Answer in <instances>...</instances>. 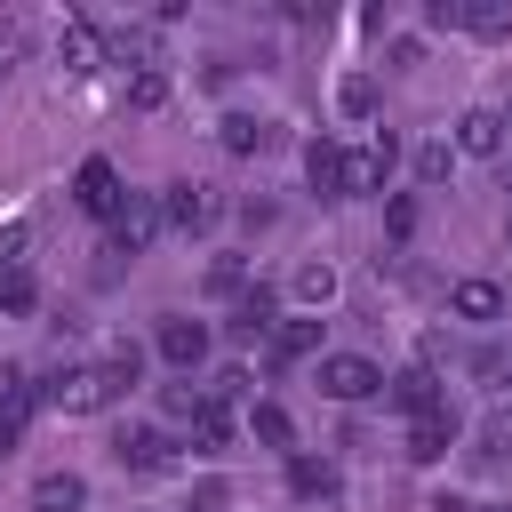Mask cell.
<instances>
[{"label": "cell", "mask_w": 512, "mask_h": 512, "mask_svg": "<svg viewBox=\"0 0 512 512\" xmlns=\"http://www.w3.org/2000/svg\"><path fill=\"white\" fill-rule=\"evenodd\" d=\"M336 112H344V120H376V80H368V72H344V80H336Z\"/></svg>", "instance_id": "obj_20"}, {"label": "cell", "mask_w": 512, "mask_h": 512, "mask_svg": "<svg viewBox=\"0 0 512 512\" xmlns=\"http://www.w3.org/2000/svg\"><path fill=\"white\" fill-rule=\"evenodd\" d=\"M256 336H272V288H248L232 312V344H256Z\"/></svg>", "instance_id": "obj_17"}, {"label": "cell", "mask_w": 512, "mask_h": 512, "mask_svg": "<svg viewBox=\"0 0 512 512\" xmlns=\"http://www.w3.org/2000/svg\"><path fill=\"white\" fill-rule=\"evenodd\" d=\"M288 496L296 504H336V472L312 464V456H288Z\"/></svg>", "instance_id": "obj_14"}, {"label": "cell", "mask_w": 512, "mask_h": 512, "mask_svg": "<svg viewBox=\"0 0 512 512\" xmlns=\"http://www.w3.org/2000/svg\"><path fill=\"white\" fill-rule=\"evenodd\" d=\"M304 352H320V320H280V328H272V368H288V360H304Z\"/></svg>", "instance_id": "obj_18"}, {"label": "cell", "mask_w": 512, "mask_h": 512, "mask_svg": "<svg viewBox=\"0 0 512 512\" xmlns=\"http://www.w3.org/2000/svg\"><path fill=\"white\" fill-rule=\"evenodd\" d=\"M504 240H512V216H504Z\"/></svg>", "instance_id": "obj_32"}, {"label": "cell", "mask_w": 512, "mask_h": 512, "mask_svg": "<svg viewBox=\"0 0 512 512\" xmlns=\"http://www.w3.org/2000/svg\"><path fill=\"white\" fill-rule=\"evenodd\" d=\"M384 232L408 240V232H416V200H392V208H384Z\"/></svg>", "instance_id": "obj_30"}, {"label": "cell", "mask_w": 512, "mask_h": 512, "mask_svg": "<svg viewBox=\"0 0 512 512\" xmlns=\"http://www.w3.org/2000/svg\"><path fill=\"white\" fill-rule=\"evenodd\" d=\"M304 176H312V192H336V176H344V144L312 136V144H304Z\"/></svg>", "instance_id": "obj_19"}, {"label": "cell", "mask_w": 512, "mask_h": 512, "mask_svg": "<svg viewBox=\"0 0 512 512\" xmlns=\"http://www.w3.org/2000/svg\"><path fill=\"white\" fill-rule=\"evenodd\" d=\"M200 400H208V392H192V384H168V392H160V408H168V416H184V424L200 416Z\"/></svg>", "instance_id": "obj_29"}, {"label": "cell", "mask_w": 512, "mask_h": 512, "mask_svg": "<svg viewBox=\"0 0 512 512\" xmlns=\"http://www.w3.org/2000/svg\"><path fill=\"white\" fill-rule=\"evenodd\" d=\"M456 32H472V40H504V32H512V8H504V0H456Z\"/></svg>", "instance_id": "obj_13"}, {"label": "cell", "mask_w": 512, "mask_h": 512, "mask_svg": "<svg viewBox=\"0 0 512 512\" xmlns=\"http://www.w3.org/2000/svg\"><path fill=\"white\" fill-rule=\"evenodd\" d=\"M320 392H328V400H344V408H360V400H376V392H384V368H376V360H360V352H328V360H320Z\"/></svg>", "instance_id": "obj_2"}, {"label": "cell", "mask_w": 512, "mask_h": 512, "mask_svg": "<svg viewBox=\"0 0 512 512\" xmlns=\"http://www.w3.org/2000/svg\"><path fill=\"white\" fill-rule=\"evenodd\" d=\"M384 400L416 424V416H440V376L432 368H400V376H384Z\"/></svg>", "instance_id": "obj_8"}, {"label": "cell", "mask_w": 512, "mask_h": 512, "mask_svg": "<svg viewBox=\"0 0 512 512\" xmlns=\"http://www.w3.org/2000/svg\"><path fill=\"white\" fill-rule=\"evenodd\" d=\"M112 456H120L128 472H168V464H176V440H168V432H120Z\"/></svg>", "instance_id": "obj_9"}, {"label": "cell", "mask_w": 512, "mask_h": 512, "mask_svg": "<svg viewBox=\"0 0 512 512\" xmlns=\"http://www.w3.org/2000/svg\"><path fill=\"white\" fill-rule=\"evenodd\" d=\"M32 296H40L32 272L24 264H0V312H32Z\"/></svg>", "instance_id": "obj_25"}, {"label": "cell", "mask_w": 512, "mask_h": 512, "mask_svg": "<svg viewBox=\"0 0 512 512\" xmlns=\"http://www.w3.org/2000/svg\"><path fill=\"white\" fill-rule=\"evenodd\" d=\"M96 56H104L96 24H80V16H72V24H64V64H72V72H96Z\"/></svg>", "instance_id": "obj_21"}, {"label": "cell", "mask_w": 512, "mask_h": 512, "mask_svg": "<svg viewBox=\"0 0 512 512\" xmlns=\"http://www.w3.org/2000/svg\"><path fill=\"white\" fill-rule=\"evenodd\" d=\"M128 104H136V112H160V104H168V72H160V64H136V72H128Z\"/></svg>", "instance_id": "obj_22"}, {"label": "cell", "mask_w": 512, "mask_h": 512, "mask_svg": "<svg viewBox=\"0 0 512 512\" xmlns=\"http://www.w3.org/2000/svg\"><path fill=\"white\" fill-rule=\"evenodd\" d=\"M72 200H80L88 216H104V224H112V216H120V200H128V192H120V168H112V160H80Z\"/></svg>", "instance_id": "obj_5"}, {"label": "cell", "mask_w": 512, "mask_h": 512, "mask_svg": "<svg viewBox=\"0 0 512 512\" xmlns=\"http://www.w3.org/2000/svg\"><path fill=\"white\" fill-rule=\"evenodd\" d=\"M496 120H504V136H512V104H504V112H496Z\"/></svg>", "instance_id": "obj_31"}, {"label": "cell", "mask_w": 512, "mask_h": 512, "mask_svg": "<svg viewBox=\"0 0 512 512\" xmlns=\"http://www.w3.org/2000/svg\"><path fill=\"white\" fill-rule=\"evenodd\" d=\"M448 448H456V416H448V408H440V416H416V424H408V456H416V464H440Z\"/></svg>", "instance_id": "obj_11"}, {"label": "cell", "mask_w": 512, "mask_h": 512, "mask_svg": "<svg viewBox=\"0 0 512 512\" xmlns=\"http://www.w3.org/2000/svg\"><path fill=\"white\" fill-rule=\"evenodd\" d=\"M152 232H160V192H128L120 216H112V248L136 256V248H152Z\"/></svg>", "instance_id": "obj_6"}, {"label": "cell", "mask_w": 512, "mask_h": 512, "mask_svg": "<svg viewBox=\"0 0 512 512\" xmlns=\"http://www.w3.org/2000/svg\"><path fill=\"white\" fill-rule=\"evenodd\" d=\"M448 304H456V320H496V312H504V288H496V280H456Z\"/></svg>", "instance_id": "obj_16"}, {"label": "cell", "mask_w": 512, "mask_h": 512, "mask_svg": "<svg viewBox=\"0 0 512 512\" xmlns=\"http://www.w3.org/2000/svg\"><path fill=\"white\" fill-rule=\"evenodd\" d=\"M456 152H472V160H496V152H504V120H496L488 104H472V112L456 120Z\"/></svg>", "instance_id": "obj_10"}, {"label": "cell", "mask_w": 512, "mask_h": 512, "mask_svg": "<svg viewBox=\"0 0 512 512\" xmlns=\"http://www.w3.org/2000/svg\"><path fill=\"white\" fill-rule=\"evenodd\" d=\"M216 144H224L232 160H248V152H264V144H272V120H248V112H232V120H216Z\"/></svg>", "instance_id": "obj_15"}, {"label": "cell", "mask_w": 512, "mask_h": 512, "mask_svg": "<svg viewBox=\"0 0 512 512\" xmlns=\"http://www.w3.org/2000/svg\"><path fill=\"white\" fill-rule=\"evenodd\" d=\"M160 224L208 232V224H216V192H208V184H168V192H160Z\"/></svg>", "instance_id": "obj_7"}, {"label": "cell", "mask_w": 512, "mask_h": 512, "mask_svg": "<svg viewBox=\"0 0 512 512\" xmlns=\"http://www.w3.org/2000/svg\"><path fill=\"white\" fill-rule=\"evenodd\" d=\"M208 288H216V296H248V272L224 256V264H208Z\"/></svg>", "instance_id": "obj_28"}, {"label": "cell", "mask_w": 512, "mask_h": 512, "mask_svg": "<svg viewBox=\"0 0 512 512\" xmlns=\"http://www.w3.org/2000/svg\"><path fill=\"white\" fill-rule=\"evenodd\" d=\"M152 344H160V360H168L176 376H192V368L208 360V320H184V312H160V328H152Z\"/></svg>", "instance_id": "obj_3"}, {"label": "cell", "mask_w": 512, "mask_h": 512, "mask_svg": "<svg viewBox=\"0 0 512 512\" xmlns=\"http://www.w3.org/2000/svg\"><path fill=\"white\" fill-rule=\"evenodd\" d=\"M392 160H400V144H392V136H376V144H360V152H344V176H336V192H384V176H392Z\"/></svg>", "instance_id": "obj_4"}, {"label": "cell", "mask_w": 512, "mask_h": 512, "mask_svg": "<svg viewBox=\"0 0 512 512\" xmlns=\"http://www.w3.org/2000/svg\"><path fill=\"white\" fill-rule=\"evenodd\" d=\"M88 504V480L80 472H40L32 480V512H80Z\"/></svg>", "instance_id": "obj_12"}, {"label": "cell", "mask_w": 512, "mask_h": 512, "mask_svg": "<svg viewBox=\"0 0 512 512\" xmlns=\"http://www.w3.org/2000/svg\"><path fill=\"white\" fill-rule=\"evenodd\" d=\"M248 424H256V440H264V448H296V424H288V408L256 400V416H248Z\"/></svg>", "instance_id": "obj_23"}, {"label": "cell", "mask_w": 512, "mask_h": 512, "mask_svg": "<svg viewBox=\"0 0 512 512\" xmlns=\"http://www.w3.org/2000/svg\"><path fill=\"white\" fill-rule=\"evenodd\" d=\"M296 296H304V304H328V296H336V272H328V264H304V272H296Z\"/></svg>", "instance_id": "obj_26"}, {"label": "cell", "mask_w": 512, "mask_h": 512, "mask_svg": "<svg viewBox=\"0 0 512 512\" xmlns=\"http://www.w3.org/2000/svg\"><path fill=\"white\" fill-rule=\"evenodd\" d=\"M120 392H128V384L112 376V360H104V368H64L56 384H40V400H48L56 416H96V408H112Z\"/></svg>", "instance_id": "obj_1"}, {"label": "cell", "mask_w": 512, "mask_h": 512, "mask_svg": "<svg viewBox=\"0 0 512 512\" xmlns=\"http://www.w3.org/2000/svg\"><path fill=\"white\" fill-rule=\"evenodd\" d=\"M448 160H456L448 144H424V152H416V176H424V184H448Z\"/></svg>", "instance_id": "obj_27"}, {"label": "cell", "mask_w": 512, "mask_h": 512, "mask_svg": "<svg viewBox=\"0 0 512 512\" xmlns=\"http://www.w3.org/2000/svg\"><path fill=\"white\" fill-rule=\"evenodd\" d=\"M192 440H200V448H208V456H216V448H224V440H232V416H224V408H216V400H200V416H192Z\"/></svg>", "instance_id": "obj_24"}, {"label": "cell", "mask_w": 512, "mask_h": 512, "mask_svg": "<svg viewBox=\"0 0 512 512\" xmlns=\"http://www.w3.org/2000/svg\"><path fill=\"white\" fill-rule=\"evenodd\" d=\"M496 512H512V504H496Z\"/></svg>", "instance_id": "obj_33"}]
</instances>
